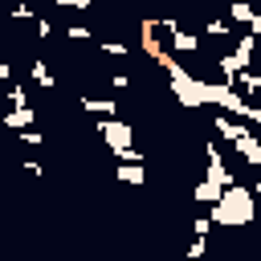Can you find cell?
<instances>
[{"label": "cell", "mask_w": 261, "mask_h": 261, "mask_svg": "<svg viewBox=\"0 0 261 261\" xmlns=\"http://www.w3.org/2000/svg\"><path fill=\"white\" fill-rule=\"evenodd\" d=\"M253 212H257V192L232 184V188H224L220 204L212 208V224H220V228H245V224H253Z\"/></svg>", "instance_id": "1"}, {"label": "cell", "mask_w": 261, "mask_h": 261, "mask_svg": "<svg viewBox=\"0 0 261 261\" xmlns=\"http://www.w3.org/2000/svg\"><path fill=\"white\" fill-rule=\"evenodd\" d=\"M208 102H216L220 114H232V118H249V110H253V102H245V94L224 82H208Z\"/></svg>", "instance_id": "2"}, {"label": "cell", "mask_w": 261, "mask_h": 261, "mask_svg": "<svg viewBox=\"0 0 261 261\" xmlns=\"http://www.w3.org/2000/svg\"><path fill=\"white\" fill-rule=\"evenodd\" d=\"M98 130H102V139H106V147H110L114 155L135 147V130H130V122H118V118H98Z\"/></svg>", "instance_id": "3"}, {"label": "cell", "mask_w": 261, "mask_h": 261, "mask_svg": "<svg viewBox=\"0 0 261 261\" xmlns=\"http://www.w3.org/2000/svg\"><path fill=\"white\" fill-rule=\"evenodd\" d=\"M204 155H208V167H204V179H212L216 188H232L237 179H232V171L224 167V155H220V147H216V143H208V147H204Z\"/></svg>", "instance_id": "4"}, {"label": "cell", "mask_w": 261, "mask_h": 261, "mask_svg": "<svg viewBox=\"0 0 261 261\" xmlns=\"http://www.w3.org/2000/svg\"><path fill=\"white\" fill-rule=\"evenodd\" d=\"M212 130H216V135H220L228 147H237V143L249 135V126H245L241 118H232V114H216V118H212Z\"/></svg>", "instance_id": "5"}, {"label": "cell", "mask_w": 261, "mask_h": 261, "mask_svg": "<svg viewBox=\"0 0 261 261\" xmlns=\"http://www.w3.org/2000/svg\"><path fill=\"white\" fill-rule=\"evenodd\" d=\"M232 151H237V155H241L249 167H261V135H257V130H249V135H245V139H241Z\"/></svg>", "instance_id": "6"}, {"label": "cell", "mask_w": 261, "mask_h": 261, "mask_svg": "<svg viewBox=\"0 0 261 261\" xmlns=\"http://www.w3.org/2000/svg\"><path fill=\"white\" fill-rule=\"evenodd\" d=\"M192 196H196V204H208V208H216V204H220V196H224V188H216L212 179H196Z\"/></svg>", "instance_id": "7"}, {"label": "cell", "mask_w": 261, "mask_h": 261, "mask_svg": "<svg viewBox=\"0 0 261 261\" xmlns=\"http://www.w3.org/2000/svg\"><path fill=\"white\" fill-rule=\"evenodd\" d=\"M253 49H257V37H241L237 41V49H232V57H237V65H241V73H249V65H253Z\"/></svg>", "instance_id": "8"}, {"label": "cell", "mask_w": 261, "mask_h": 261, "mask_svg": "<svg viewBox=\"0 0 261 261\" xmlns=\"http://www.w3.org/2000/svg\"><path fill=\"white\" fill-rule=\"evenodd\" d=\"M82 110H90V114H98V118H114L118 102H114V98H82Z\"/></svg>", "instance_id": "9"}, {"label": "cell", "mask_w": 261, "mask_h": 261, "mask_svg": "<svg viewBox=\"0 0 261 261\" xmlns=\"http://www.w3.org/2000/svg\"><path fill=\"white\" fill-rule=\"evenodd\" d=\"M171 49H175V53H196V49H200V37L179 29V33H171Z\"/></svg>", "instance_id": "10"}, {"label": "cell", "mask_w": 261, "mask_h": 261, "mask_svg": "<svg viewBox=\"0 0 261 261\" xmlns=\"http://www.w3.org/2000/svg\"><path fill=\"white\" fill-rule=\"evenodd\" d=\"M4 126H8V130H20V135H24V130L33 126V110H8V114H4Z\"/></svg>", "instance_id": "11"}, {"label": "cell", "mask_w": 261, "mask_h": 261, "mask_svg": "<svg viewBox=\"0 0 261 261\" xmlns=\"http://www.w3.org/2000/svg\"><path fill=\"white\" fill-rule=\"evenodd\" d=\"M122 184H143L147 179V171H143V163H118V171H114Z\"/></svg>", "instance_id": "12"}, {"label": "cell", "mask_w": 261, "mask_h": 261, "mask_svg": "<svg viewBox=\"0 0 261 261\" xmlns=\"http://www.w3.org/2000/svg\"><path fill=\"white\" fill-rule=\"evenodd\" d=\"M228 16H232V20H237V24H253V20H257V12H253V8H249V4H245V0H237V4H232V8H228Z\"/></svg>", "instance_id": "13"}, {"label": "cell", "mask_w": 261, "mask_h": 261, "mask_svg": "<svg viewBox=\"0 0 261 261\" xmlns=\"http://www.w3.org/2000/svg\"><path fill=\"white\" fill-rule=\"evenodd\" d=\"M33 82H37L41 90H53V73H49L45 61H33Z\"/></svg>", "instance_id": "14"}, {"label": "cell", "mask_w": 261, "mask_h": 261, "mask_svg": "<svg viewBox=\"0 0 261 261\" xmlns=\"http://www.w3.org/2000/svg\"><path fill=\"white\" fill-rule=\"evenodd\" d=\"M8 102H12V110H29V98H24V86H12V90H8Z\"/></svg>", "instance_id": "15"}, {"label": "cell", "mask_w": 261, "mask_h": 261, "mask_svg": "<svg viewBox=\"0 0 261 261\" xmlns=\"http://www.w3.org/2000/svg\"><path fill=\"white\" fill-rule=\"evenodd\" d=\"M241 90H245V94H261V77H257L253 69H249V73H241Z\"/></svg>", "instance_id": "16"}, {"label": "cell", "mask_w": 261, "mask_h": 261, "mask_svg": "<svg viewBox=\"0 0 261 261\" xmlns=\"http://www.w3.org/2000/svg\"><path fill=\"white\" fill-rule=\"evenodd\" d=\"M204 249H208V237H196V241L188 245V261H200V257H204Z\"/></svg>", "instance_id": "17"}, {"label": "cell", "mask_w": 261, "mask_h": 261, "mask_svg": "<svg viewBox=\"0 0 261 261\" xmlns=\"http://www.w3.org/2000/svg\"><path fill=\"white\" fill-rule=\"evenodd\" d=\"M102 53H110V57H122V53H126V45H118V41H102Z\"/></svg>", "instance_id": "18"}, {"label": "cell", "mask_w": 261, "mask_h": 261, "mask_svg": "<svg viewBox=\"0 0 261 261\" xmlns=\"http://www.w3.org/2000/svg\"><path fill=\"white\" fill-rule=\"evenodd\" d=\"M65 37H69V41H86V37H90V29H82V24H73V29H65Z\"/></svg>", "instance_id": "19"}, {"label": "cell", "mask_w": 261, "mask_h": 261, "mask_svg": "<svg viewBox=\"0 0 261 261\" xmlns=\"http://www.w3.org/2000/svg\"><path fill=\"white\" fill-rule=\"evenodd\" d=\"M41 139H45L41 130H24V135H20V143H29V147H41Z\"/></svg>", "instance_id": "20"}, {"label": "cell", "mask_w": 261, "mask_h": 261, "mask_svg": "<svg viewBox=\"0 0 261 261\" xmlns=\"http://www.w3.org/2000/svg\"><path fill=\"white\" fill-rule=\"evenodd\" d=\"M118 159H122V163H143V151L130 147V151H118Z\"/></svg>", "instance_id": "21"}, {"label": "cell", "mask_w": 261, "mask_h": 261, "mask_svg": "<svg viewBox=\"0 0 261 261\" xmlns=\"http://www.w3.org/2000/svg\"><path fill=\"white\" fill-rule=\"evenodd\" d=\"M192 228H196V237H208V232H212V216H204V220H196Z\"/></svg>", "instance_id": "22"}, {"label": "cell", "mask_w": 261, "mask_h": 261, "mask_svg": "<svg viewBox=\"0 0 261 261\" xmlns=\"http://www.w3.org/2000/svg\"><path fill=\"white\" fill-rule=\"evenodd\" d=\"M249 37H257V45H261V16H257V20L249 24Z\"/></svg>", "instance_id": "23"}, {"label": "cell", "mask_w": 261, "mask_h": 261, "mask_svg": "<svg viewBox=\"0 0 261 261\" xmlns=\"http://www.w3.org/2000/svg\"><path fill=\"white\" fill-rule=\"evenodd\" d=\"M253 192H257V196H261V167H257V184H253Z\"/></svg>", "instance_id": "24"}, {"label": "cell", "mask_w": 261, "mask_h": 261, "mask_svg": "<svg viewBox=\"0 0 261 261\" xmlns=\"http://www.w3.org/2000/svg\"><path fill=\"white\" fill-rule=\"evenodd\" d=\"M253 106H257V110H261V94H257V102H253Z\"/></svg>", "instance_id": "25"}]
</instances>
